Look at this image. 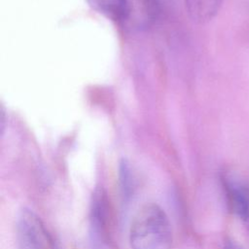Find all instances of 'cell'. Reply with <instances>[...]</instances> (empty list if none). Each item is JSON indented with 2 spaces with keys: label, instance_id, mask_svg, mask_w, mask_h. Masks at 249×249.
Wrapping results in <instances>:
<instances>
[{
  "label": "cell",
  "instance_id": "6",
  "mask_svg": "<svg viewBox=\"0 0 249 249\" xmlns=\"http://www.w3.org/2000/svg\"><path fill=\"white\" fill-rule=\"evenodd\" d=\"M224 249H242L238 244H236V243H234V242H228L226 245H225V247H224Z\"/></svg>",
  "mask_w": 249,
  "mask_h": 249
},
{
  "label": "cell",
  "instance_id": "5",
  "mask_svg": "<svg viewBox=\"0 0 249 249\" xmlns=\"http://www.w3.org/2000/svg\"><path fill=\"white\" fill-rule=\"evenodd\" d=\"M223 0H185L190 18L196 23L210 21L219 12Z\"/></svg>",
  "mask_w": 249,
  "mask_h": 249
},
{
  "label": "cell",
  "instance_id": "2",
  "mask_svg": "<svg viewBox=\"0 0 249 249\" xmlns=\"http://www.w3.org/2000/svg\"><path fill=\"white\" fill-rule=\"evenodd\" d=\"M17 235L22 249H58L41 218L30 209H22L17 220Z\"/></svg>",
  "mask_w": 249,
  "mask_h": 249
},
{
  "label": "cell",
  "instance_id": "4",
  "mask_svg": "<svg viewBox=\"0 0 249 249\" xmlns=\"http://www.w3.org/2000/svg\"><path fill=\"white\" fill-rule=\"evenodd\" d=\"M106 196L102 190H97L92 198L90 210V228L92 241L97 244H103L105 238L106 222Z\"/></svg>",
  "mask_w": 249,
  "mask_h": 249
},
{
  "label": "cell",
  "instance_id": "1",
  "mask_svg": "<svg viewBox=\"0 0 249 249\" xmlns=\"http://www.w3.org/2000/svg\"><path fill=\"white\" fill-rule=\"evenodd\" d=\"M129 240L132 249H171V230L165 212L155 203L141 207L132 221Z\"/></svg>",
  "mask_w": 249,
  "mask_h": 249
},
{
  "label": "cell",
  "instance_id": "3",
  "mask_svg": "<svg viewBox=\"0 0 249 249\" xmlns=\"http://www.w3.org/2000/svg\"><path fill=\"white\" fill-rule=\"evenodd\" d=\"M223 183L230 209L240 219L247 220L249 218V187L231 174L225 175Z\"/></svg>",
  "mask_w": 249,
  "mask_h": 249
}]
</instances>
